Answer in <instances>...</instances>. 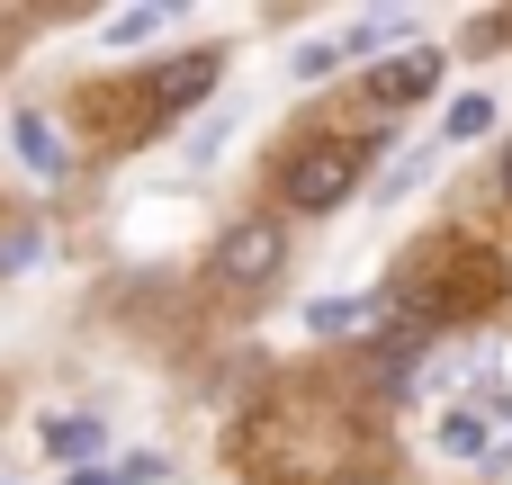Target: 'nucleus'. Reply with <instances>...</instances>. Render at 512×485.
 Instances as JSON below:
<instances>
[{
	"label": "nucleus",
	"mask_w": 512,
	"mask_h": 485,
	"mask_svg": "<svg viewBox=\"0 0 512 485\" xmlns=\"http://www.w3.org/2000/svg\"><path fill=\"white\" fill-rule=\"evenodd\" d=\"M369 153H378V135H369V144H360V135H315V144H297V153H288V207H297V216L342 207V198L360 189Z\"/></svg>",
	"instance_id": "nucleus-1"
},
{
	"label": "nucleus",
	"mask_w": 512,
	"mask_h": 485,
	"mask_svg": "<svg viewBox=\"0 0 512 485\" xmlns=\"http://www.w3.org/2000/svg\"><path fill=\"white\" fill-rule=\"evenodd\" d=\"M279 261H288L279 216H243V225H225V243H216V279H234V288H270Z\"/></svg>",
	"instance_id": "nucleus-2"
},
{
	"label": "nucleus",
	"mask_w": 512,
	"mask_h": 485,
	"mask_svg": "<svg viewBox=\"0 0 512 485\" xmlns=\"http://www.w3.org/2000/svg\"><path fill=\"white\" fill-rule=\"evenodd\" d=\"M432 90H441V54H432V45H405V54L369 63V108H414V99H432Z\"/></svg>",
	"instance_id": "nucleus-3"
},
{
	"label": "nucleus",
	"mask_w": 512,
	"mask_h": 485,
	"mask_svg": "<svg viewBox=\"0 0 512 485\" xmlns=\"http://www.w3.org/2000/svg\"><path fill=\"white\" fill-rule=\"evenodd\" d=\"M45 450H54V459H99L108 432H99L90 414H54V423H45Z\"/></svg>",
	"instance_id": "nucleus-4"
},
{
	"label": "nucleus",
	"mask_w": 512,
	"mask_h": 485,
	"mask_svg": "<svg viewBox=\"0 0 512 485\" xmlns=\"http://www.w3.org/2000/svg\"><path fill=\"white\" fill-rule=\"evenodd\" d=\"M18 153H27L36 171H63V162H72V144L54 135V117H18Z\"/></svg>",
	"instance_id": "nucleus-5"
},
{
	"label": "nucleus",
	"mask_w": 512,
	"mask_h": 485,
	"mask_svg": "<svg viewBox=\"0 0 512 485\" xmlns=\"http://www.w3.org/2000/svg\"><path fill=\"white\" fill-rule=\"evenodd\" d=\"M486 126H495V99H486V90H468V99H450V117H441V135H450V144H468V135H486Z\"/></svg>",
	"instance_id": "nucleus-6"
},
{
	"label": "nucleus",
	"mask_w": 512,
	"mask_h": 485,
	"mask_svg": "<svg viewBox=\"0 0 512 485\" xmlns=\"http://www.w3.org/2000/svg\"><path fill=\"white\" fill-rule=\"evenodd\" d=\"M441 450H450V459H486V414H468V405L441 414Z\"/></svg>",
	"instance_id": "nucleus-7"
},
{
	"label": "nucleus",
	"mask_w": 512,
	"mask_h": 485,
	"mask_svg": "<svg viewBox=\"0 0 512 485\" xmlns=\"http://www.w3.org/2000/svg\"><path fill=\"white\" fill-rule=\"evenodd\" d=\"M153 27H162V9H117V18H108V45H144Z\"/></svg>",
	"instance_id": "nucleus-8"
},
{
	"label": "nucleus",
	"mask_w": 512,
	"mask_h": 485,
	"mask_svg": "<svg viewBox=\"0 0 512 485\" xmlns=\"http://www.w3.org/2000/svg\"><path fill=\"white\" fill-rule=\"evenodd\" d=\"M207 72H216V54H189V63L162 81V99H198V90H207Z\"/></svg>",
	"instance_id": "nucleus-9"
},
{
	"label": "nucleus",
	"mask_w": 512,
	"mask_h": 485,
	"mask_svg": "<svg viewBox=\"0 0 512 485\" xmlns=\"http://www.w3.org/2000/svg\"><path fill=\"white\" fill-rule=\"evenodd\" d=\"M486 459H512V405L486 414Z\"/></svg>",
	"instance_id": "nucleus-10"
},
{
	"label": "nucleus",
	"mask_w": 512,
	"mask_h": 485,
	"mask_svg": "<svg viewBox=\"0 0 512 485\" xmlns=\"http://www.w3.org/2000/svg\"><path fill=\"white\" fill-rule=\"evenodd\" d=\"M333 63H342V45H306V54H297V81H324Z\"/></svg>",
	"instance_id": "nucleus-11"
},
{
	"label": "nucleus",
	"mask_w": 512,
	"mask_h": 485,
	"mask_svg": "<svg viewBox=\"0 0 512 485\" xmlns=\"http://www.w3.org/2000/svg\"><path fill=\"white\" fill-rule=\"evenodd\" d=\"M72 485H126V477H117V468H81Z\"/></svg>",
	"instance_id": "nucleus-12"
},
{
	"label": "nucleus",
	"mask_w": 512,
	"mask_h": 485,
	"mask_svg": "<svg viewBox=\"0 0 512 485\" xmlns=\"http://www.w3.org/2000/svg\"><path fill=\"white\" fill-rule=\"evenodd\" d=\"M504 189H512V153H504Z\"/></svg>",
	"instance_id": "nucleus-13"
}]
</instances>
